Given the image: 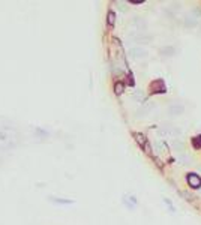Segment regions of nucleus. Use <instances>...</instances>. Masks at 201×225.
I'll return each instance as SVG.
<instances>
[{
	"instance_id": "obj_1",
	"label": "nucleus",
	"mask_w": 201,
	"mask_h": 225,
	"mask_svg": "<svg viewBox=\"0 0 201 225\" xmlns=\"http://www.w3.org/2000/svg\"><path fill=\"white\" fill-rule=\"evenodd\" d=\"M131 54H132V57H135V59H143V57L147 56L146 50H144V48H140V47L132 48V50H131Z\"/></svg>"
},
{
	"instance_id": "obj_2",
	"label": "nucleus",
	"mask_w": 201,
	"mask_h": 225,
	"mask_svg": "<svg viewBox=\"0 0 201 225\" xmlns=\"http://www.w3.org/2000/svg\"><path fill=\"white\" fill-rule=\"evenodd\" d=\"M188 183L192 186V188H200L201 186V179L197 174H189L188 176Z\"/></svg>"
},
{
	"instance_id": "obj_3",
	"label": "nucleus",
	"mask_w": 201,
	"mask_h": 225,
	"mask_svg": "<svg viewBox=\"0 0 201 225\" xmlns=\"http://www.w3.org/2000/svg\"><path fill=\"white\" fill-rule=\"evenodd\" d=\"M170 114H174V116H179L180 113H183V107L182 105H173V107H170Z\"/></svg>"
},
{
	"instance_id": "obj_4",
	"label": "nucleus",
	"mask_w": 201,
	"mask_h": 225,
	"mask_svg": "<svg viewBox=\"0 0 201 225\" xmlns=\"http://www.w3.org/2000/svg\"><path fill=\"white\" fill-rule=\"evenodd\" d=\"M173 149L180 153V152L185 149V146H183V143H180V141H173Z\"/></svg>"
},
{
	"instance_id": "obj_5",
	"label": "nucleus",
	"mask_w": 201,
	"mask_h": 225,
	"mask_svg": "<svg viewBox=\"0 0 201 225\" xmlns=\"http://www.w3.org/2000/svg\"><path fill=\"white\" fill-rule=\"evenodd\" d=\"M135 140L138 141V144H140V146H146V138H144V135L135 134Z\"/></svg>"
},
{
	"instance_id": "obj_6",
	"label": "nucleus",
	"mask_w": 201,
	"mask_h": 225,
	"mask_svg": "<svg viewBox=\"0 0 201 225\" xmlns=\"http://www.w3.org/2000/svg\"><path fill=\"white\" fill-rule=\"evenodd\" d=\"M114 20H116L114 12H110V14H108V24H110V26H113V24H114Z\"/></svg>"
},
{
	"instance_id": "obj_7",
	"label": "nucleus",
	"mask_w": 201,
	"mask_h": 225,
	"mask_svg": "<svg viewBox=\"0 0 201 225\" xmlns=\"http://www.w3.org/2000/svg\"><path fill=\"white\" fill-rule=\"evenodd\" d=\"M122 92H123V84H122V83H117V84H116V93L120 95Z\"/></svg>"
},
{
	"instance_id": "obj_8",
	"label": "nucleus",
	"mask_w": 201,
	"mask_h": 225,
	"mask_svg": "<svg viewBox=\"0 0 201 225\" xmlns=\"http://www.w3.org/2000/svg\"><path fill=\"white\" fill-rule=\"evenodd\" d=\"M161 51H162V53H164V54H171V51L174 53V48H171V47H168V48H162Z\"/></svg>"
},
{
	"instance_id": "obj_9",
	"label": "nucleus",
	"mask_w": 201,
	"mask_h": 225,
	"mask_svg": "<svg viewBox=\"0 0 201 225\" xmlns=\"http://www.w3.org/2000/svg\"><path fill=\"white\" fill-rule=\"evenodd\" d=\"M194 144H195V147H197V149L201 147V135H200V137H197V138L194 140Z\"/></svg>"
},
{
	"instance_id": "obj_10",
	"label": "nucleus",
	"mask_w": 201,
	"mask_h": 225,
	"mask_svg": "<svg viewBox=\"0 0 201 225\" xmlns=\"http://www.w3.org/2000/svg\"><path fill=\"white\" fill-rule=\"evenodd\" d=\"M179 159H180L182 162H188V161H189V158H188L186 155H179Z\"/></svg>"
}]
</instances>
